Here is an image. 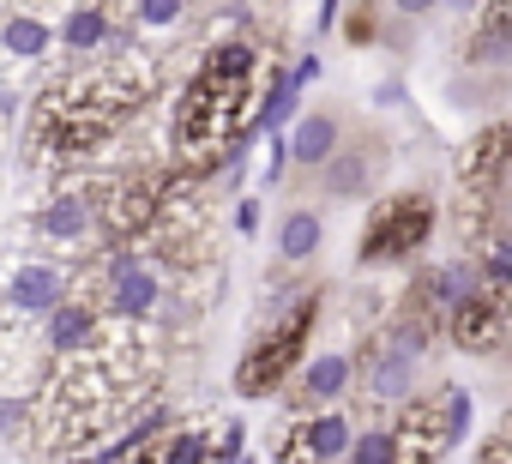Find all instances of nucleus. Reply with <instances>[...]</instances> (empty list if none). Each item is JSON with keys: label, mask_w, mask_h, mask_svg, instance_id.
Masks as SVG:
<instances>
[{"label": "nucleus", "mask_w": 512, "mask_h": 464, "mask_svg": "<svg viewBox=\"0 0 512 464\" xmlns=\"http://www.w3.org/2000/svg\"><path fill=\"white\" fill-rule=\"evenodd\" d=\"M350 380H356V362H350L344 350H326V356H314V362L302 368V398H308V404H338V398L350 392Z\"/></svg>", "instance_id": "9d476101"}, {"label": "nucleus", "mask_w": 512, "mask_h": 464, "mask_svg": "<svg viewBox=\"0 0 512 464\" xmlns=\"http://www.w3.org/2000/svg\"><path fill=\"white\" fill-rule=\"evenodd\" d=\"M235 229H241V236H253V229H260V199H241V205H235Z\"/></svg>", "instance_id": "5701e85b"}, {"label": "nucleus", "mask_w": 512, "mask_h": 464, "mask_svg": "<svg viewBox=\"0 0 512 464\" xmlns=\"http://www.w3.org/2000/svg\"><path fill=\"white\" fill-rule=\"evenodd\" d=\"M350 464H398V434H392V428H368V434H356Z\"/></svg>", "instance_id": "aec40b11"}, {"label": "nucleus", "mask_w": 512, "mask_h": 464, "mask_svg": "<svg viewBox=\"0 0 512 464\" xmlns=\"http://www.w3.org/2000/svg\"><path fill=\"white\" fill-rule=\"evenodd\" d=\"M320 242H326V223H320V211H308V205L278 223V254H284V260H314Z\"/></svg>", "instance_id": "f8f14e48"}, {"label": "nucleus", "mask_w": 512, "mask_h": 464, "mask_svg": "<svg viewBox=\"0 0 512 464\" xmlns=\"http://www.w3.org/2000/svg\"><path fill=\"white\" fill-rule=\"evenodd\" d=\"M157 452H163V464H217V446L199 428H175Z\"/></svg>", "instance_id": "f3484780"}, {"label": "nucleus", "mask_w": 512, "mask_h": 464, "mask_svg": "<svg viewBox=\"0 0 512 464\" xmlns=\"http://www.w3.org/2000/svg\"><path fill=\"white\" fill-rule=\"evenodd\" d=\"M253 67H260V55H253L247 43H223L199 61V73L187 79L181 103H175V151L187 163H205L217 157L223 145L241 139L247 121V85H253Z\"/></svg>", "instance_id": "f257e3e1"}, {"label": "nucleus", "mask_w": 512, "mask_h": 464, "mask_svg": "<svg viewBox=\"0 0 512 464\" xmlns=\"http://www.w3.org/2000/svg\"><path fill=\"white\" fill-rule=\"evenodd\" d=\"M85 338H91V308L61 302V308L49 314V344H55L61 356H73V350H85Z\"/></svg>", "instance_id": "4468645a"}, {"label": "nucleus", "mask_w": 512, "mask_h": 464, "mask_svg": "<svg viewBox=\"0 0 512 464\" xmlns=\"http://www.w3.org/2000/svg\"><path fill=\"white\" fill-rule=\"evenodd\" d=\"M0 43H7L13 55H43V49H49V31H43L37 19H13L7 31H0Z\"/></svg>", "instance_id": "412c9836"}, {"label": "nucleus", "mask_w": 512, "mask_h": 464, "mask_svg": "<svg viewBox=\"0 0 512 464\" xmlns=\"http://www.w3.org/2000/svg\"><path fill=\"white\" fill-rule=\"evenodd\" d=\"M440 13H458L464 19V13H482V0H440Z\"/></svg>", "instance_id": "393cba45"}, {"label": "nucleus", "mask_w": 512, "mask_h": 464, "mask_svg": "<svg viewBox=\"0 0 512 464\" xmlns=\"http://www.w3.org/2000/svg\"><path fill=\"white\" fill-rule=\"evenodd\" d=\"M374 103H386V109H392V103H404V85H380V91H374Z\"/></svg>", "instance_id": "a878e982"}, {"label": "nucleus", "mask_w": 512, "mask_h": 464, "mask_svg": "<svg viewBox=\"0 0 512 464\" xmlns=\"http://www.w3.org/2000/svg\"><path fill=\"white\" fill-rule=\"evenodd\" d=\"M476 260H482V278H488V290H512V229L506 236H488L482 248H476Z\"/></svg>", "instance_id": "dca6fc26"}, {"label": "nucleus", "mask_w": 512, "mask_h": 464, "mask_svg": "<svg viewBox=\"0 0 512 464\" xmlns=\"http://www.w3.org/2000/svg\"><path fill=\"white\" fill-rule=\"evenodd\" d=\"M470 67H494V73H506L512 67V0H488V19H482V31L470 37Z\"/></svg>", "instance_id": "6e6552de"}, {"label": "nucleus", "mask_w": 512, "mask_h": 464, "mask_svg": "<svg viewBox=\"0 0 512 464\" xmlns=\"http://www.w3.org/2000/svg\"><path fill=\"white\" fill-rule=\"evenodd\" d=\"M332 19H338V0H320V31H332Z\"/></svg>", "instance_id": "bb28decb"}, {"label": "nucleus", "mask_w": 512, "mask_h": 464, "mask_svg": "<svg viewBox=\"0 0 512 464\" xmlns=\"http://www.w3.org/2000/svg\"><path fill=\"white\" fill-rule=\"evenodd\" d=\"M428 236H434V199L428 193H398L362 229V266H398L416 248H428Z\"/></svg>", "instance_id": "7ed1b4c3"}, {"label": "nucleus", "mask_w": 512, "mask_h": 464, "mask_svg": "<svg viewBox=\"0 0 512 464\" xmlns=\"http://www.w3.org/2000/svg\"><path fill=\"white\" fill-rule=\"evenodd\" d=\"M314 320H320V296H314V290H302V302H296L272 332H260V344H247V356H241V368H235V392L266 398V392L296 368V356H302V344H308Z\"/></svg>", "instance_id": "f03ea898"}, {"label": "nucleus", "mask_w": 512, "mask_h": 464, "mask_svg": "<svg viewBox=\"0 0 512 464\" xmlns=\"http://www.w3.org/2000/svg\"><path fill=\"white\" fill-rule=\"evenodd\" d=\"M61 290H67V284H61L55 266H25V272L7 284V302L25 308V314H55V308H61Z\"/></svg>", "instance_id": "9b49d317"}, {"label": "nucleus", "mask_w": 512, "mask_h": 464, "mask_svg": "<svg viewBox=\"0 0 512 464\" xmlns=\"http://www.w3.org/2000/svg\"><path fill=\"white\" fill-rule=\"evenodd\" d=\"M416 290H422V308H428V314H452V308H464L470 296H482L488 278H482V260L470 254V260H446V266H434Z\"/></svg>", "instance_id": "20e7f679"}, {"label": "nucleus", "mask_w": 512, "mask_h": 464, "mask_svg": "<svg viewBox=\"0 0 512 464\" xmlns=\"http://www.w3.org/2000/svg\"><path fill=\"white\" fill-rule=\"evenodd\" d=\"M61 37H67V49H73V55H85V49H97V43L109 37V19H103L97 7H79V13L67 19V31H61Z\"/></svg>", "instance_id": "6ab92c4d"}, {"label": "nucleus", "mask_w": 512, "mask_h": 464, "mask_svg": "<svg viewBox=\"0 0 512 464\" xmlns=\"http://www.w3.org/2000/svg\"><path fill=\"white\" fill-rule=\"evenodd\" d=\"M241 464H253V458H241Z\"/></svg>", "instance_id": "c85d7f7f"}, {"label": "nucleus", "mask_w": 512, "mask_h": 464, "mask_svg": "<svg viewBox=\"0 0 512 464\" xmlns=\"http://www.w3.org/2000/svg\"><path fill=\"white\" fill-rule=\"evenodd\" d=\"M139 19L145 25H175L181 19V0H139Z\"/></svg>", "instance_id": "4be33fe9"}, {"label": "nucleus", "mask_w": 512, "mask_h": 464, "mask_svg": "<svg viewBox=\"0 0 512 464\" xmlns=\"http://www.w3.org/2000/svg\"><path fill=\"white\" fill-rule=\"evenodd\" d=\"M368 181H374V145H350L320 169L326 199H356V193H368Z\"/></svg>", "instance_id": "1a4fd4ad"}, {"label": "nucleus", "mask_w": 512, "mask_h": 464, "mask_svg": "<svg viewBox=\"0 0 512 464\" xmlns=\"http://www.w3.org/2000/svg\"><path fill=\"white\" fill-rule=\"evenodd\" d=\"M506 217H512V199H506Z\"/></svg>", "instance_id": "cd10ccee"}, {"label": "nucleus", "mask_w": 512, "mask_h": 464, "mask_svg": "<svg viewBox=\"0 0 512 464\" xmlns=\"http://www.w3.org/2000/svg\"><path fill=\"white\" fill-rule=\"evenodd\" d=\"M37 223H43V236H61V242H73V236H85V223H91V205H85L79 193H61V199H55V205H49Z\"/></svg>", "instance_id": "2eb2a0df"}, {"label": "nucleus", "mask_w": 512, "mask_h": 464, "mask_svg": "<svg viewBox=\"0 0 512 464\" xmlns=\"http://www.w3.org/2000/svg\"><path fill=\"white\" fill-rule=\"evenodd\" d=\"M386 7L398 13V19H422V13H434L440 0H386Z\"/></svg>", "instance_id": "b1692460"}, {"label": "nucleus", "mask_w": 512, "mask_h": 464, "mask_svg": "<svg viewBox=\"0 0 512 464\" xmlns=\"http://www.w3.org/2000/svg\"><path fill=\"white\" fill-rule=\"evenodd\" d=\"M338 151H344V121L326 115V109H308V115L296 121V133H290V157H296L302 169H326Z\"/></svg>", "instance_id": "0eeeda50"}, {"label": "nucleus", "mask_w": 512, "mask_h": 464, "mask_svg": "<svg viewBox=\"0 0 512 464\" xmlns=\"http://www.w3.org/2000/svg\"><path fill=\"white\" fill-rule=\"evenodd\" d=\"M157 272L145 266V260H133V254H121L115 266H109V308L115 314H127V320H139V314H151L157 308Z\"/></svg>", "instance_id": "423d86ee"}, {"label": "nucleus", "mask_w": 512, "mask_h": 464, "mask_svg": "<svg viewBox=\"0 0 512 464\" xmlns=\"http://www.w3.org/2000/svg\"><path fill=\"white\" fill-rule=\"evenodd\" d=\"M296 97H302V79H296V73H278L272 91H266V103H260V115H253V133H260V127L278 133V127L296 115Z\"/></svg>", "instance_id": "ddd939ff"}, {"label": "nucleus", "mask_w": 512, "mask_h": 464, "mask_svg": "<svg viewBox=\"0 0 512 464\" xmlns=\"http://www.w3.org/2000/svg\"><path fill=\"white\" fill-rule=\"evenodd\" d=\"M500 302H506L500 290H494V296L482 290V296H470L464 308H452V314H446L452 344H458V350H476V356L494 350V344H500V326H506V320H500Z\"/></svg>", "instance_id": "39448f33"}, {"label": "nucleus", "mask_w": 512, "mask_h": 464, "mask_svg": "<svg viewBox=\"0 0 512 464\" xmlns=\"http://www.w3.org/2000/svg\"><path fill=\"white\" fill-rule=\"evenodd\" d=\"M440 404H446V446H464L470 428H476V404H470V392H464V386H446Z\"/></svg>", "instance_id": "a211bd4d"}]
</instances>
